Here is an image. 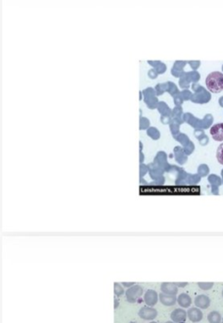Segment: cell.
<instances>
[{
    "mask_svg": "<svg viewBox=\"0 0 223 323\" xmlns=\"http://www.w3.org/2000/svg\"><path fill=\"white\" fill-rule=\"evenodd\" d=\"M186 316L187 314L186 313L185 310L183 309H175L172 313H171V320L175 323H184L186 320Z\"/></svg>",
    "mask_w": 223,
    "mask_h": 323,
    "instance_id": "cell-7",
    "label": "cell"
},
{
    "mask_svg": "<svg viewBox=\"0 0 223 323\" xmlns=\"http://www.w3.org/2000/svg\"><path fill=\"white\" fill-rule=\"evenodd\" d=\"M144 301L145 303H147V305L149 306H153L157 303L158 302V295H157V292L154 290H149L147 291L145 296H144Z\"/></svg>",
    "mask_w": 223,
    "mask_h": 323,
    "instance_id": "cell-4",
    "label": "cell"
},
{
    "mask_svg": "<svg viewBox=\"0 0 223 323\" xmlns=\"http://www.w3.org/2000/svg\"><path fill=\"white\" fill-rule=\"evenodd\" d=\"M139 317L142 318L143 320L151 321L157 317V311L150 307H142L141 310L139 311Z\"/></svg>",
    "mask_w": 223,
    "mask_h": 323,
    "instance_id": "cell-3",
    "label": "cell"
},
{
    "mask_svg": "<svg viewBox=\"0 0 223 323\" xmlns=\"http://www.w3.org/2000/svg\"><path fill=\"white\" fill-rule=\"evenodd\" d=\"M187 316L189 320L193 323H198L203 320V312L199 308H190L187 312Z\"/></svg>",
    "mask_w": 223,
    "mask_h": 323,
    "instance_id": "cell-6",
    "label": "cell"
},
{
    "mask_svg": "<svg viewBox=\"0 0 223 323\" xmlns=\"http://www.w3.org/2000/svg\"><path fill=\"white\" fill-rule=\"evenodd\" d=\"M205 84L209 91L220 93L223 90V73L215 71L210 73L205 80Z\"/></svg>",
    "mask_w": 223,
    "mask_h": 323,
    "instance_id": "cell-1",
    "label": "cell"
},
{
    "mask_svg": "<svg viewBox=\"0 0 223 323\" xmlns=\"http://www.w3.org/2000/svg\"></svg>",
    "mask_w": 223,
    "mask_h": 323,
    "instance_id": "cell-18",
    "label": "cell"
},
{
    "mask_svg": "<svg viewBox=\"0 0 223 323\" xmlns=\"http://www.w3.org/2000/svg\"><path fill=\"white\" fill-rule=\"evenodd\" d=\"M196 306L203 309H206L210 305V299L205 295H200L195 298Z\"/></svg>",
    "mask_w": 223,
    "mask_h": 323,
    "instance_id": "cell-9",
    "label": "cell"
},
{
    "mask_svg": "<svg viewBox=\"0 0 223 323\" xmlns=\"http://www.w3.org/2000/svg\"><path fill=\"white\" fill-rule=\"evenodd\" d=\"M198 285L200 286V288H202L204 290H208L213 287L214 283H199Z\"/></svg>",
    "mask_w": 223,
    "mask_h": 323,
    "instance_id": "cell-14",
    "label": "cell"
},
{
    "mask_svg": "<svg viewBox=\"0 0 223 323\" xmlns=\"http://www.w3.org/2000/svg\"><path fill=\"white\" fill-rule=\"evenodd\" d=\"M142 293H143L142 287H140L139 285H134L133 287L130 288L126 292L127 300L130 303H135L136 301L139 300V298H141Z\"/></svg>",
    "mask_w": 223,
    "mask_h": 323,
    "instance_id": "cell-2",
    "label": "cell"
},
{
    "mask_svg": "<svg viewBox=\"0 0 223 323\" xmlns=\"http://www.w3.org/2000/svg\"><path fill=\"white\" fill-rule=\"evenodd\" d=\"M210 134L216 141H223V123H218L212 126Z\"/></svg>",
    "mask_w": 223,
    "mask_h": 323,
    "instance_id": "cell-5",
    "label": "cell"
},
{
    "mask_svg": "<svg viewBox=\"0 0 223 323\" xmlns=\"http://www.w3.org/2000/svg\"><path fill=\"white\" fill-rule=\"evenodd\" d=\"M177 286H181V287H185L187 285V283H176Z\"/></svg>",
    "mask_w": 223,
    "mask_h": 323,
    "instance_id": "cell-16",
    "label": "cell"
},
{
    "mask_svg": "<svg viewBox=\"0 0 223 323\" xmlns=\"http://www.w3.org/2000/svg\"><path fill=\"white\" fill-rule=\"evenodd\" d=\"M114 293L117 296H122L123 295L124 291H123V288L120 286L119 283H114Z\"/></svg>",
    "mask_w": 223,
    "mask_h": 323,
    "instance_id": "cell-15",
    "label": "cell"
},
{
    "mask_svg": "<svg viewBox=\"0 0 223 323\" xmlns=\"http://www.w3.org/2000/svg\"><path fill=\"white\" fill-rule=\"evenodd\" d=\"M208 321L211 323H221L222 318H221L220 313H218V312H216V311L211 312V313L208 315Z\"/></svg>",
    "mask_w": 223,
    "mask_h": 323,
    "instance_id": "cell-12",
    "label": "cell"
},
{
    "mask_svg": "<svg viewBox=\"0 0 223 323\" xmlns=\"http://www.w3.org/2000/svg\"><path fill=\"white\" fill-rule=\"evenodd\" d=\"M161 290L163 291V293L166 294H169V295H174L178 293V288L176 283H164L161 285Z\"/></svg>",
    "mask_w": 223,
    "mask_h": 323,
    "instance_id": "cell-10",
    "label": "cell"
},
{
    "mask_svg": "<svg viewBox=\"0 0 223 323\" xmlns=\"http://www.w3.org/2000/svg\"><path fill=\"white\" fill-rule=\"evenodd\" d=\"M160 301L163 304L167 305V306H172L176 303V298L174 295H169V294H166V293H162L160 294Z\"/></svg>",
    "mask_w": 223,
    "mask_h": 323,
    "instance_id": "cell-8",
    "label": "cell"
},
{
    "mask_svg": "<svg viewBox=\"0 0 223 323\" xmlns=\"http://www.w3.org/2000/svg\"><path fill=\"white\" fill-rule=\"evenodd\" d=\"M177 301H178V303L180 304V306L183 307V308H187L191 305V298L187 294H185V293L180 294Z\"/></svg>",
    "mask_w": 223,
    "mask_h": 323,
    "instance_id": "cell-11",
    "label": "cell"
},
{
    "mask_svg": "<svg viewBox=\"0 0 223 323\" xmlns=\"http://www.w3.org/2000/svg\"><path fill=\"white\" fill-rule=\"evenodd\" d=\"M124 286H130V285H133L134 284V283H122Z\"/></svg>",
    "mask_w": 223,
    "mask_h": 323,
    "instance_id": "cell-17",
    "label": "cell"
},
{
    "mask_svg": "<svg viewBox=\"0 0 223 323\" xmlns=\"http://www.w3.org/2000/svg\"><path fill=\"white\" fill-rule=\"evenodd\" d=\"M217 159H218V162L223 165V144L219 146V148H218Z\"/></svg>",
    "mask_w": 223,
    "mask_h": 323,
    "instance_id": "cell-13",
    "label": "cell"
}]
</instances>
